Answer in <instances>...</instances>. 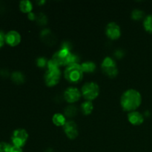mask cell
Masks as SVG:
<instances>
[{"label": "cell", "mask_w": 152, "mask_h": 152, "mask_svg": "<svg viewBox=\"0 0 152 152\" xmlns=\"http://www.w3.org/2000/svg\"><path fill=\"white\" fill-rule=\"evenodd\" d=\"M142 102V96L139 91L134 89H129L123 94L121 96L122 108L126 111H134L139 108Z\"/></svg>", "instance_id": "6da1fadb"}, {"label": "cell", "mask_w": 152, "mask_h": 152, "mask_svg": "<svg viewBox=\"0 0 152 152\" xmlns=\"http://www.w3.org/2000/svg\"><path fill=\"white\" fill-rule=\"evenodd\" d=\"M48 71L45 74V81L49 87H52L59 83L61 77L59 66L53 60L50 59L48 62Z\"/></svg>", "instance_id": "7a4b0ae2"}, {"label": "cell", "mask_w": 152, "mask_h": 152, "mask_svg": "<svg viewBox=\"0 0 152 152\" xmlns=\"http://www.w3.org/2000/svg\"><path fill=\"white\" fill-rule=\"evenodd\" d=\"M83 74H84V72L83 71V68H82L81 65L79 63L68 65L65 68V72H64L65 78L69 83H74V84L81 82L83 78Z\"/></svg>", "instance_id": "3957f363"}, {"label": "cell", "mask_w": 152, "mask_h": 152, "mask_svg": "<svg viewBox=\"0 0 152 152\" xmlns=\"http://www.w3.org/2000/svg\"><path fill=\"white\" fill-rule=\"evenodd\" d=\"M82 95L87 101H91L96 99L99 94V87L96 83H86L82 87Z\"/></svg>", "instance_id": "277c9868"}, {"label": "cell", "mask_w": 152, "mask_h": 152, "mask_svg": "<svg viewBox=\"0 0 152 152\" xmlns=\"http://www.w3.org/2000/svg\"><path fill=\"white\" fill-rule=\"evenodd\" d=\"M73 53H71V50L65 48H61L57 52L53 54L52 59L59 66L62 65H69L71 64Z\"/></svg>", "instance_id": "5b68a950"}, {"label": "cell", "mask_w": 152, "mask_h": 152, "mask_svg": "<svg viewBox=\"0 0 152 152\" xmlns=\"http://www.w3.org/2000/svg\"><path fill=\"white\" fill-rule=\"evenodd\" d=\"M102 70L109 77H115L118 74L116 62L111 57H105L102 62Z\"/></svg>", "instance_id": "8992f818"}, {"label": "cell", "mask_w": 152, "mask_h": 152, "mask_svg": "<svg viewBox=\"0 0 152 152\" xmlns=\"http://www.w3.org/2000/svg\"><path fill=\"white\" fill-rule=\"evenodd\" d=\"M28 138V134L25 129H19L13 132L11 140L13 145L22 148L25 145Z\"/></svg>", "instance_id": "52a82bcc"}, {"label": "cell", "mask_w": 152, "mask_h": 152, "mask_svg": "<svg viewBox=\"0 0 152 152\" xmlns=\"http://www.w3.org/2000/svg\"><path fill=\"white\" fill-rule=\"evenodd\" d=\"M82 93L74 87H70L65 90L64 92V97L65 99L69 103H74V102H77L80 100L81 98Z\"/></svg>", "instance_id": "ba28073f"}, {"label": "cell", "mask_w": 152, "mask_h": 152, "mask_svg": "<svg viewBox=\"0 0 152 152\" xmlns=\"http://www.w3.org/2000/svg\"><path fill=\"white\" fill-rule=\"evenodd\" d=\"M63 130L65 134L69 139L74 140L78 136V129L77 126L74 121H67L63 126Z\"/></svg>", "instance_id": "9c48e42d"}, {"label": "cell", "mask_w": 152, "mask_h": 152, "mask_svg": "<svg viewBox=\"0 0 152 152\" xmlns=\"http://www.w3.org/2000/svg\"><path fill=\"white\" fill-rule=\"evenodd\" d=\"M106 35L111 39H117L121 35L120 28L115 22H111L108 24L106 27Z\"/></svg>", "instance_id": "30bf717a"}, {"label": "cell", "mask_w": 152, "mask_h": 152, "mask_svg": "<svg viewBox=\"0 0 152 152\" xmlns=\"http://www.w3.org/2000/svg\"><path fill=\"white\" fill-rule=\"evenodd\" d=\"M5 42L12 47L18 45L21 42V36L17 31H10L5 35Z\"/></svg>", "instance_id": "8fae6325"}, {"label": "cell", "mask_w": 152, "mask_h": 152, "mask_svg": "<svg viewBox=\"0 0 152 152\" xmlns=\"http://www.w3.org/2000/svg\"><path fill=\"white\" fill-rule=\"evenodd\" d=\"M128 119L130 123L134 126H140L144 122V117L138 111H132L128 114Z\"/></svg>", "instance_id": "7c38bea8"}, {"label": "cell", "mask_w": 152, "mask_h": 152, "mask_svg": "<svg viewBox=\"0 0 152 152\" xmlns=\"http://www.w3.org/2000/svg\"><path fill=\"white\" fill-rule=\"evenodd\" d=\"M52 121H53V124L56 126H63L67 122L65 116L62 115V114H59V113H56L53 116Z\"/></svg>", "instance_id": "4fadbf2b"}, {"label": "cell", "mask_w": 152, "mask_h": 152, "mask_svg": "<svg viewBox=\"0 0 152 152\" xmlns=\"http://www.w3.org/2000/svg\"><path fill=\"white\" fill-rule=\"evenodd\" d=\"M81 109L85 115H88L93 111L94 105L91 101H85L81 105Z\"/></svg>", "instance_id": "5bb4252c"}, {"label": "cell", "mask_w": 152, "mask_h": 152, "mask_svg": "<svg viewBox=\"0 0 152 152\" xmlns=\"http://www.w3.org/2000/svg\"><path fill=\"white\" fill-rule=\"evenodd\" d=\"M19 8H20L21 11L23 12V13H31L33 9L32 3L30 1H28V0L20 1V3H19Z\"/></svg>", "instance_id": "9a60e30c"}, {"label": "cell", "mask_w": 152, "mask_h": 152, "mask_svg": "<svg viewBox=\"0 0 152 152\" xmlns=\"http://www.w3.org/2000/svg\"><path fill=\"white\" fill-rule=\"evenodd\" d=\"M84 73H93L96 70V65L93 62H85L81 65Z\"/></svg>", "instance_id": "2e32d148"}, {"label": "cell", "mask_w": 152, "mask_h": 152, "mask_svg": "<svg viewBox=\"0 0 152 152\" xmlns=\"http://www.w3.org/2000/svg\"><path fill=\"white\" fill-rule=\"evenodd\" d=\"M41 37L42 39V40L45 42H51L53 43L54 42L53 40V36L52 34V33L50 32V31L49 29H45L44 31L42 32L41 34Z\"/></svg>", "instance_id": "e0dca14e"}, {"label": "cell", "mask_w": 152, "mask_h": 152, "mask_svg": "<svg viewBox=\"0 0 152 152\" xmlns=\"http://www.w3.org/2000/svg\"><path fill=\"white\" fill-rule=\"evenodd\" d=\"M11 79L16 84H22L25 81V77L19 71H15V72H13L11 75Z\"/></svg>", "instance_id": "ac0fdd59"}, {"label": "cell", "mask_w": 152, "mask_h": 152, "mask_svg": "<svg viewBox=\"0 0 152 152\" xmlns=\"http://www.w3.org/2000/svg\"><path fill=\"white\" fill-rule=\"evenodd\" d=\"M143 26L145 31L148 33H152V14L148 15L145 18Z\"/></svg>", "instance_id": "d6986e66"}, {"label": "cell", "mask_w": 152, "mask_h": 152, "mask_svg": "<svg viewBox=\"0 0 152 152\" xmlns=\"http://www.w3.org/2000/svg\"><path fill=\"white\" fill-rule=\"evenodd\" d=\"M77 113V108L74 105H68L65 109V114L68 117H74Z\"/></svg>", "instance_id": "ffe728a7"}, {"label": "cell", "mask_w": 152, "mask_h": 152, "mask_svg": "<svg viewBox=\"0 0 152 152\" xmlns=\"http://www.w3.org/2000/svg\"><path fill=\"white\" fill-rule=\"evenodd\" d=\"M143 16H144V12L142 11V10H139V9L134 10L132 13V19H134V20H140L141 19L143 18Z\"/></svg>", "instance_id": "44dd1931"}, {"label": "cell", "mask_w": 152, "mask_h": 152, "mask_svg": "<svg viewBox=\"0 0 152 152\" xmlns=\"http://www.w3.org/2000/svg\"><path fill=\"white\" fill-rule=\"evenodd\" d=\"M12 145L5 142H0V152H10Z\"/></svg>", "instance_id": "7402d4cb"}, {"label": "cell", "mask_w": 152, "mask_h": 152, "mask_svg": "<svg viewBox=\"0 0 152 152\" xmlns=\"http://www.w3.org/2000/svg\"><path fill=\"white\" fill-rule=\"evenodd\" d=\"M37 21L39 25H45L48 22L47 17L45 16L43 13H39L38 16H37Z\"/></svg>", "instance_id": "603a6c76"}, {"label": "cell", "mask_w": 152, "mask_h": 152, "mask_svg": "<svg viewBox=\"0 0 152 152\" xmlns=\"http://www.w3.org/2000/svg\"><path fill=\"white\" fill-rule=\"evenodd\" d=\"M48 61H47V59L44 57H39L37 61V65L40 68H44V67L48 66Z\"/></svg>", "instance_id": "cb8c5ba5"}, {"label": "cell", "mask_w": 152, "mask_h": 152, "mask_svg": "<svg viewBox=\"0 0 152 152\" xmlns=\"http://www.w3.org/2000/svg\"><path fill=\"white\" fill-rule=\"evenodd\" d=\"M4 42H5V35L4 33L0 32V48L4 45Z\"/></svg>", "instance_id": "d4e9b609"}, {"label": "cell", "mask_w": 152, "mask_h": 152, "mask_svg": "<svg viewBox=\"0 0 152 152\" xmlns=\"http://www.w3.org/2000/svg\"><path fill=\"white\" fill-rule=\"evenodd\" d=\"M10 152H23L22 151V148L20 147L15 146V145H13L11 148V150H10Z\"/></svg>", "instance_id": "484cf974"}, {"label": "cell", "mask_w": 152, "mask_h": 152, "mask_svg": "<svg viewBox=\"0 0 152 152\" xmlns=\"http://www.w3.org/2000/svg\"><path fill=\"white\" fill-rule=\"evenodd\" d=\"M28 18L31 20H35V19H37V16L33 12H31V13H28Z\"/></svg>", "instance_id": "4316f807"}]
</instances>
